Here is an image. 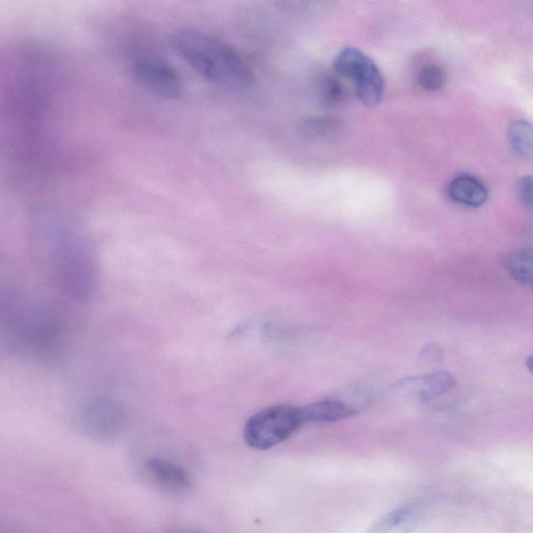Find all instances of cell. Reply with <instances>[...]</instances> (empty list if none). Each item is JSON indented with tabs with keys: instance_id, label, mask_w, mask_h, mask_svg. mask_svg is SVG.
Listing matches in <instances>:
<instances>
[{
	"instance_id": "cell-1",
	"label": "cell",
	"mask_w": 533,
	"mask_h": 533,
	"mask_svg": "<svg viewBox=\"0 0 533 533\" xmlns=\"http://www.w3.org/2000/svg\"><path fill=\"white\" fill-rule=\"evenodd\" d=\"M176 52L201 78L227 90H244L253 83L248 65L233 48L194 30H183L172 38Z\"/></svg>"
},
{
	"instance_id": "cell-2",
	"label": "cell",
	"mask_w": 533,
	"mask_h": 533,
	"mask_svg": "<svg viewBox=\"0 0 533 533\" xmlns=\"http://www.w3.org/2000/svg\"><path fill=\"white\" fill-rule=\"evenodd\" d=\"M304 424L306 421L298 406L274 405L247 421L244 439L253 449L268 450L291 438Z\"/></svg>"
},
{
	"instance_id": "cell-3",
	"label": "cell",
	"mask_w": 533,
	"mask_h": 533,
	"mask_svg": "<svg viewBox=\"0 0 533 533\" xmlns=\"http://www.w3.org/2000/svg\"><path fill=\"white\" fill-rule=\"evenodd\" d=\"M335 68L354 85L362 104L374 107L380 103L385 91L383 74L362 50L344 48L336 59Z\"/></svg>"
},
{
	"instance_id": "cell-4",
	"label": "cell",
	"mask_w": 533,
	"mask_h": 533,
	"mask_svg": "<svg viewBox=\"0 0 533 533\" xmlns=\"http://www.w3.org/2000/svg\"><path fill=\"white\" fill-rule=\"evenodd\" d=\"M136 81L147 91L163 98H179L184 82L179 72L158 61H140L133 66Z\"/></svg>"
},
{
	"instance_id": "cell-5",
	"label": "cell",
	"mask_w": 533,
	"mask_h": 533,
	"mask_svg": "<svg viewBox=\"0 0 533 533\" xmlns=\"http://www.w3.org/2000/svg\"><path fill=\"white\" fill-rule=\"evenodd\" d=\"M449 197L460 205L479 208L484 206L489 198L487 187L472 175H460L450 183Z\"/></svg>"
},
{
	"instance_id": "cell-6",
	"label": "cell",
	"mask_w": 533,
	"mask_h": 533,
	"mask_svg": "<svg viewBox=\"0 0 533 533\" xmlns=\"http://www.w3.org/2000/svg\"><path fill=\"white\" fill-rule=\"evenodd\" d=\"M301 409L306 423H333L355 414L351 406L339 400H322L302 406Z\"/></svg>"
},
{
	"instance_id": "cell-7",
	"label": "cell",
	"mask_w": 533,
	"mask_h": 533,
	"mask_svg": "<svg viewBox=\"0 0 533 533\" xmlns=\"http://www.w3.org/2000/svg\"><path fill=\"white\" fill-rule=\"evenodd\" d=\"M148 473L160 485L173 489L184 490L191 486L189 474L181 466L160 458L148 460L146 463Z\"/></svg>"
},
{
	"instance_id": "cell-8",
	"label": "cell",
	"mask_w": 533,
	"mask_h": 533,
	"mask_svg": "<svg viewBox=\"0 0 533 533\" xmlns=\"http://www.w3.org/2000/svg\"><path fill=\"white\" fill-rule=\"evenodd\" d=\"M419 518V506L405 505L380 519L370 533H411Z\"/></svg>"
},
{
	"instance_id": "cell-9",
	"label": "cell",
	"mask_w": 533,
	"mask_h": 533,
	"mask_svg": "<svg viewBox=\"0 0 533 533\" xmlns=\"http://www.w3.org/2000/svg\"><path fill=\"white\" fill-rule=\"evenodd\" d=\"M504 266L516 282L533 291V247L511 252Z\"/></svg>"
},
{
	"instance_id": "cell-10",
	"label": "cell",
	"mask_w": 533,
	"mask_h": 533,
	"mask_svg": "<svg viewBox=\"0 0 533 533\" xmlns=\"http://www.w3.org/2000/svg\"><path fill=\"white\" fill-rule=\"evenodd\" d=\"M507 138L515 154L533 164V125L526 120H516L510 124Z\"/></svg>"
},
{
	"instance_id": "cell-11",
	"label": "cell",
	"mask_w": 533,
	"mask_h": 533,
	"mask_svg": "<svg viewBox=\"0 0 533 533\" xmlns=\"http://www.w3.org/2000/svg\"><path fill=\"white\" fill-rule=\"evenodd\" d=\"M455 385L454 378L446 372H438L417 380L418 397L422 401L433 400Z\"/></svg>"
},
{
	"instance_id": "cell-12",
	"label": "cell",
	"mask_w": 533,
	"mask_h": 533,
	"mask_svg": "<svg viewBox=\"0 0 533 533\" xmlns=\"http://www.w3.org/2000/svg\"><path fill=\"white\" fill-rule=\"evenodd\" d=\"M446 81V71L443 67L436 64L426 65L418 73V83L427 91H438L442 89Z\"/></svg>"
},
{
	"instance_id": "cell-13",
	"label": "cell",
	"mask_w": 533,
	"mask_h": 533,
	"mask_svg": "<svg viewBox=\"0 0 533 533\" xmlns=\"http://www.w3.org/2000/svg\"><path fill=\"white\" fill-rule=\"evenodd\" d=\"M518 197L527 212L533 215V176H523L517 183Z\"/></svg>"
},
{
	"instance_id": "cell-14",
	"label": "cell",
	"mask_w": 533,
	"mask_h": 533,
	"mask_svg": "<svg viewBox=\"0 0 533 533\" xmlns=\"http://www.w3.org/2000/svg\"><path fill=\"white\" fill-rule=\"evenodd\" d=\"M526 366L530 373L533 375V355L526 360Z\"/></svg>"
}]
</instances>
